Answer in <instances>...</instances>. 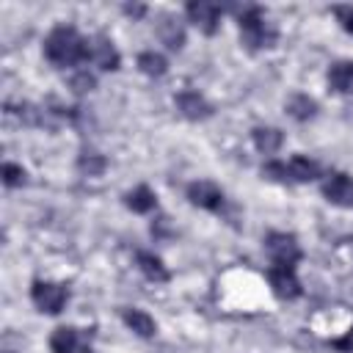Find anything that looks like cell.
<instances>
[{
    "label": "cell",
    "instance_id": "cell-1",
    "mask_svg": "<svg viewBox=\"0 0 353 353\" xmlns=\"http://www.w3.org/2000/svg\"><path fill=\"white\" fill-rule=\"evenodd\" d=\"M44 55L58 69L85 63V61H91V39L80 36L77 28H72V25H58L44 39Z\"/></svg>",
    "mask_w": 353,
    "mask_h": 353
},
{
    "label": "cell",
    "instance_id": "cell-2",
    "mask_svg": "<svg viewBox=\"0 0 353 353\" xmlns=\"http://www.w3.org/2000/svg\"><path fill=\"white\" fill-rule=\"evenodd\" d=\"M237 25H240V41L251 52L270 50L279 41V28L276 22L268 19V11L262 6H245L237 14Z\"/></svg>",
    "mask_w": 353,
    "mask_h": 353
},
{
    "label": "cell",
    "instance_id": "cell-3",
    "mask_svg": "<svg viewBox=\"0 0 353 353\" xmlns=\"http://www.w3.org/2000/svg\"><path fill=\"white\" fill-rule=\"evenodd\" d=\"M30 301L39 312L44 314H58L66 303H69V287L58 284V281H41L36 279L30 284Z\"/></svg>",
    "mask_w": 353,
    "mask_h": 353
},
{
    "label": "cell",
    "instance_id": "cell-4",
    "mask_svg": "<svg viewBox=\"0 0 353 353\" xmlns=\"http://www.w3.org/2000/svg\"><path fill=\"white\" fill-rule=\"evenodd\" d=\"M265 251L270 256V265H290L295 268L303 256L301 245H298V237L290 234V232H268L265 234Z\"/></svg>",
    "mask_w": 353,
    "mask_h": 353
},
{
    "label": "cell",
    "instance_id": "cell-5",
    "mask_svg": "<svg viewBox=\"0 0 353 353\" xmlns=\"http://www.w3.org/2000/svg\"><path fill=\"white\" fill-rule=\"evenodd\" d=\"M185 17L188 22H193L204 36H215L218 28H221V17H223V8L218 3H210V0H190L185 6Z\"/></svg>",
    "mask_w": 353,
    "mask_h": 353
},
{
    "label": "cell",
    "instance_id": "cell-6",
    "mask_svg": "<svg viewBox=\"0 0 353 353\" xmlns=\"http://www.w3.org/2000/svg\"><path fill=\"white\" fill-rule=\"evenodd\" d=\"M188 201H190L193 207L207 210V212H221L223 204H226V196H223V190H221L215 182H210V179H196V182L188 185Z\"/></svg>",
    "mask_w": 353,
    "mask_h": 353
},
{
    "label": "cell",
    "instance_id": "cell-7",
    "mask_svg": "<svg viewBox=\"0 0 353 353\" xmlns=\"http://www.w3.org/2000/svg\"><path fill=\"white\" fill-rule=\"evenodd\" d=\"M268 284L276 292V298H281V301H295L303 292V287L295 276V268H290V265H270L268 268Z\"/></svg>",
    "mask_w": 353,
    "mask_h": 353
},
{
    "label": "cell",
    "instance_id": "cell-8",
    "mask_svg": "<svg viewBox=\"0 0 353 353\" xmlns=\"http://www.w3.org/2000/svg\"><path fill=\"white\" fill-rule=\"evenodd\" d=\"M323 196L328 204L342 207V210H353V176L345 171L328 174L323 182Z\"/></svg>",
    "mask_w": 353,
    "mask_h": 353
},
{
    "label": "cell",
    "instance_id": "cell-9",
    "mask_svg": "<svg viewBox=\"0 0 353 353\" xmlns=\"http://www.w3.org/2000/svg\"><path fill=\"white\" fill-rule=\"evenodd\" d=\"M50 350L52 353H91V345L80 336L74 325H58L50 334Z\"/></svg>",
    "mask_w": 353,
    "mask_h": 353
},
{
    "label": "cell",
    "instance_id": "cell-10",
    "mask_svg": "<svg viewBox=\"0 0 353 353\" xmlns=\"http://www.w3.org/2000/svg\"><path fill=\"white\" fill-rule=\"evenodd\" d=\"M174 105H176V110L185 116V119H190V121H204V119H210L212 116V105L199 94V91H179L176 97H174Z\"/></svg>",
    "mask_w": 353,
    "mask_h": 353
},
{
    "label": "cell",
    "instance_id": "cell-11",
    "mask_svg": "<svg viewBox=\"0 0 353 353\" xmlns=\"http://www.w3.org/2000/svg\"><path fill=\"white\" fill-rule=\"evenodd\" d=\"M91 63L99 66L102 72H116L121 63L119 50L113 47V41L108 36H94L91 39Z\"/></svg>",
    "mask_w": 353,
    "mask_h": 353
},
{
    "label": "cell",
    "instance_id": "cell-12",
    "mask_svg": "<svg viewBox=\"0 0 353 353\" xmlns=\"http://www.w3.org/2000/svg\"><path fill=\"white\" fill-rule=\"evenodd\" d=\"M157 36L168 50H182L185 47V25L174 14H163L157 22Z\"/></svg>",
    "mask_w": 353,
    "mask_h": 353
},
{
    "label": "cell",
    "instance_id": "cell-13",
    "mask_svg": "<svg viewBox=\"0 0 353 353\" xmlns=\"http://www.w3.org/2000/svg\"><path fill=\"white\" fill-rule=\"evenodd\" d=\"M135 265H138V270H141L149 281H154V284H165V281L171 279V273H168V268L163 265V259H160L157 254H152V251H138V254H135Z\"/></svg>",
    "mask_w": 353,
    "mask_h": 353
},
{
    "label": "cell",
    "instance_id": "cell-14",
    "mask_svg": "<svg viewBox=\"0 0 353 353\" xmlns=\"http://www.w3.org/2000/svg\"><path fill=\"white\" fill-rule=\"evenodd\" d=\"M121 320H124V325H127L132 334H138V336H143V339H152V336L157 334L154 317H152L149 312H143V309H121Z\"/></svg>",
    "mask_w": 353,
    "mask_h": 353
},
{
    "label": "cell",
    "instance_id": "cell-15",
    "mask_svg": "<svg viewBox=\"0 0 353 353\" xmlns=\"http://www.w3.org/2000/svg\"><path fill=\"white\" fill-rule=\"evenodd\" d=\"M328 88L336 94H353V61H336L328 66Z\"/></svg>",
    "mask_w": 353,
    "mask_h": 353
},
{
    "label": "cell",
    "instance_id": "cell-16",
    "mask_svg": "<svg viewBox=\"0 0 353 353\" xmlns=\"http://www.w3.org/2000/svg\"><path fill=\"white\" fill-rule=\"evenodd\" d=\"M251 141L256 146V152L262 154H276L284 143V132L276 130V127H254L251 130Z\"/></svg>",
    "mask_w": 353,
    "mask_h": 353
},
{
    "label": "cell",
    "instance_id": "cell-17",
    "mask_svg": "<svg viewBox=\"0 0 353 353\" xmlns=\"http://www.w3.org/2000/svg\"><path fill=\"white\" fill-rule=\"evenodd\" d=\"M287 171H290V182H292V185H295V182H314V179L320 176V165H317L312 157H306V154L290 157Z\"/></svg>",
    "mask_w": 353,
    "mask_h": 353
},
{
    "label": "cell",
    "instance_id": "cell-18",
    "mask_svg": "<svg viewBox=\"0 0 353 353\" xmlns=\"http://www.w3.org/2000/svg\"><path fill=\"white\" fill-rule=\"evenodd\" d=\"M124 204H127V210H132L138 215H146V212H152L157 207V196H154V190L149 185H138L124 196Z\"/></svg>",
    "mask_w": 353,
    "mask_h": 353
},
{
    "label": "cell",
    "instance_id": "cell-19",
    "mask_svg": "<svg viewBox=\"0 0 353 353\" xmlns=\"http://www.w3.org/2000/svg\"><path fill=\"white\" fill-rule=\"evenodd\" d=\"M287 113L295 119V121H309L317 116V102L309 97V94H292L287 102H284Z\"/></svg>",
    "mask_w": 353,
    "mask_h": 353
},
{
    "label": "cell",
    "instance_id": "cell-20",
    "mask_svg": "<svg viewBox=\"0 0 353 353\" xmlns=\"http://www.w3.org/2000/svg\"><path fill=\"white\" fill-rule=\"evenodd\" d=\"M138 69H141L146 77H163V74L168 72V61H165V55H160V52H154V50H143V52L138 55Z\"/></svg>",
    "mask_w": 353,
    "mask_h": 353
},
{
    "label": "cell",
    "instance_id": "cell-21",
    "mask_svg": "<svg viewBox=\"0 0 353 353\" xmlns=\"http://www.w3.org/2000/svg\"><path fill=\"white\" fill-rule=\"evenodd\" d=\"M77 168H80L83 174H88V176H99V174L108 168V160H105L102 154H97V152H85V154H80Z\"/></svg>",
    "mask_w": 353,
    "mask_h": 353
},
{
    "label": "cell",
    "instance_id": "cell-22",
    "mask_svg": "<svg viewBox=\"0 0 353 353\" xmlns=\"http://www.w3.org/2000/svg\"><path fill=\"white\" fill-rule=\"evenodd\" d=\"M262 176L270 179V182H279V185H292L290 182V171H287V163H281V160H268L262 165Z\"/></svg>",
    "mask_w": 353,
    "mask_h": 353
},
{
    "label": "cell",
    "instance_id": "cell-23",
    "mask_svg": "<svg viewBox=\"0 0 353 353\" xmlns=\"http://www.w3.org/2000/svg\"><path fill=\"white\" fill-rule=\"evenodd\" d=\"M69 85H72L74 94H85V91H94V88H97V77H94L88 69H77V72L72 74Z\"/></svg>",
    "mask_w": 353,
    "mask_h": 353
},
{
    "label": "cell",
    "instance_id": "cell-24",
    "mask_svg": "<svg viewBox=\"0 0 353 353\" xmlns=\"http://www.w3.org/2000/svg\"><path fill=\"white\" fill-rule=\"evenodd\" d=\"M3 185L6 188H19V185H25V168L22 165H17V163H3Z\"/></svg>",
    "mask_w": 353,
    "mask_h": 353
},
{
    "label": "cell",
    "instance_id": "cell-25",
    "mask_svg": "<svg viewBox=\"0 0 353 353\" xmlns=\"http://www.w3.org/2000/svg\"><path fill=\"white\" fill-rule=\"evenodd\" d=\"M328 347H331V350H336V353H353V325H350L342 336L328 339Z\"/></svg>",
    "mask_w": 353,
    "mask_h": 353
},
{
    "label": "cell",
    "instance_id": "cell-26",
    "mask_svg": "<svg viewBox=\"0 0 353 353\" xmlns=\"http://www.w3.org/2000/svg\"><path fill=\"white\" fill-rule=\"evenodd\" d=\"M334 17L342 25V30L353 36V6H334Z\"/></svg>",
    "mask_w": 353,
    "mask_h": 353
},
{
    "label": "cell",
    "instance_id": "cell-27",
    "mask_svg": "<svg viewBox=\"0 0 353 353\" xmlns=\"http://www.w3.org/2000/svg\"><path fill=\"white\" fill-rule=\"evenodd\" d=\"M121 11H124L127 17H132V19H141V17L146 14V6H143V3H127V6H121Z\"/></svg>",
    "mask_w": 353,
    "mask_h": 353
}]
</instances>
